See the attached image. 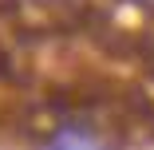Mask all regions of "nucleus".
Returning <instances> with one entry per match:
<instances>
[{
    "label": "nucleus",
    "mask_w": 154,
    "mask_h": 150,
    "mask_svg": "<svg viewBox=\"0 0 154 150\" xmlns=\"http://www.w3.org/2000/svg\"><path fill=\"white\" fill-rule=\"evenodd\" d=\"M16 75V67H12V55L4 51V47H0V83H4V79H12Z\"/></svg>",
    "instance_id": "obj_2"
},
{
    "label": "nucleus",
    "mask_w": 154,
    "mask_h": 150,
    "mask_svg": "<svg viewBox=\"0 0 154 150\" xmlns=\"http://www.w3.org/2000/svg\"><path fill=\"white\" fill-rule=\"evenodd\" d=\"M122 142V130L107 118L91 115H63L44 134V150H115Z\"/></svg>",
    "instance_id": "obj_1"
}]
</instances>
